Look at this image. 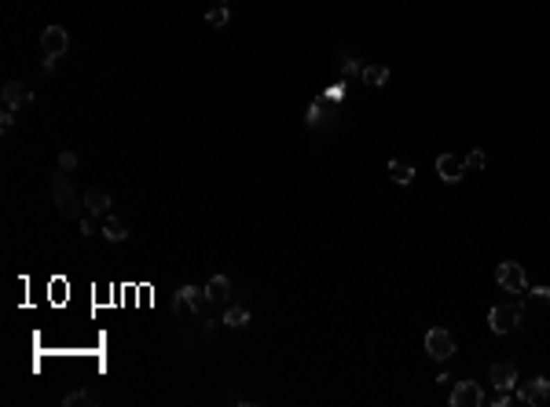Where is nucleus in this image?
Masks as SVG:
<instances>
[{"label":"nucleus","mask_w":550,"mask_h":407,"mask_svg":"<svg viewBox=\"0 0 550 407\" xmlns=\"http://www.w3.org/2000/svg\"><path fill=\"white\" fill-rule=\"evenodd\" d=\"M52 198H55V206H59V213L62 217H81V198H78V191L70 187V180L62 176V169L59 173H52Z\"/></svg>","instance_id":"obj_1"},{"label":"nucleus","mask_w":550,"mask_h":407,"mask_svg":"<svg viewBox=\"0 0 550 407\" xmlns=\"http://www.w3.org/2000/svg\"><path fill=\"white\" fill-rule=\"evenodd\" d=\"M524 320V304L517 301H506V304H495V309L488 312V327L492 334H510V330H517Z\"/></svg>","instance_id":"obj_2"},{"label":"nucleus","mask_w":550,"mask_h":407,"mask_svg":"<svg viewBox=\"0 0 550 407\" xmlns=\"http://www.w3.org/2000/svg\"><path fill=\"white\" fill-rule=\"evenodd\" d=\"M495 283L506 290V294H528V275L517 261H503L495 268Z\"/></svg>","instance_id":"obj_3"},{"label":"nucleus","mask_w":550,"mask_h":407,"mask_svg":"<svg viewBox=\"0 0 550 407\" xmlns=\"http://www.w3.org/2000/svg\"><path fill=\"white\" fill-rule=\"evenodd\" d=\"M426 352L433 356V360H440V363L452 360V356H455V338H452V330L433 327L429 334H426Z\"/></svg>","instance_id":"obj_4"},{"label":"nucleus","mask_w":550,"mask_h":407,"mask_svg":"<svg viewBox=\"0 0 550 407\" xmlns=\"http://www.w3.org/2000/svg\"><path fill=\"white\" fill-rule=\"evenodd\" d=\"M437 176H440L444 184H458L466 176V158L463 155H452V150L437 155Z\"/></svg>","instance_id":"obj_5"},{"label":"nucleus","mask_w":550,"mask_h":407,"mask_svg":"<svg viewBox=\"0 0 550 407\" xmlns=\"http://www.w3.org/2000/svg\"><path fill=\"white\" fill-rule=\"evenodd\" d=\"M67 48H70V33L62 30V26H48V30L41 33V52H44L48 59H59Z\"/></svg>","instance_id":"obj_6"},{"label":"nucleus","mask_w":550,"mask_h":407,"mask_svg":"<svg viewBox=\"0 0 550 407\" xmlns=\"http://www.w3.org/2000/svg\"><path fill=\"white\" fill-rule=\"evenodd\" d=\"M484 404V389L477 381H455L452 389V407H481Z\"/></svg>","instance_id":"obj_7"},{"label":"nucleus","mask_w":550,"mask_h":407,"mask_svg":"<svg viewBox=\"0 0 550 407\" xmlns=\"http://www.w3.org/2000/svg\"><path fill=\"white\" fill-rule=\"evenodd\" d=\"M547 397H550V381L547 378H528V381H521V389H517V400L528 404V407H540Z\"/></svg>","instance_id":"obj_8"},{"label":"nucleus","mask_w":550,"mask_h":407,"mask_svg":"<svg viewBox=\"0 0 550 407\" xmlns=\"http://www.w3.org/2000/svg\"><path fill=\"white\" fill-rule=\"evenodd\" d=\"M206 301H209V297H206V290H198V286H180V290H176V297H173L169 309H173V312H187V309H191V312H198Z\"/></svg>","instance_id":"obj_9"},{"label":"nucleus","mask_w":550,"mask_h":407,"mask_svg":"<svg viewBox=\"0 0 550 407\" xmlns=\"http://www.w3.org/2000/svg\"><path fill=\"white\" fill-rule=\"evenodd\" d=\"M304 125H309V129H330V125H334V110L327 107V99H316V103L304 110Z\"/></svg>","instance_id":"obj_10"},{"label":"nucleus","mask_w":550,"mask_h":407,"mask_svg":"<svg viewBox=\"0 0 550 407\" xmlns=\"http://www.w3.org/2000/svg\"><path fill=\"white\" fill-rule=\"evenodd\" d=\"M488 378H492V386H510V389H514L517 386V363L514 360H495Z\"/></svg>","instance_id":"obj_11"},{"label":"nucleus","mask_w":550,"mask_h":407,"mask_svg":"<svg viewBox=\"0 0 550 407\" xmlns=\"http://www.w3.org/2000/svg\"><path fill=\"white\" fill-rule=\"evenodd\" d=\"M206 297L213 304H227V297H232V283H227V275H213L206 283Z\"/></svg>","instance_id":"obj_12"},{"label":"nucleus","mask_w":550,"mask_h":407,"mask_svg":"<svg viewBox=\"0 0 550 407\" xmlns=\"http://www.w3.org/2000/svg\"><path fill=\"white\" fill-rule=\"evenodd\" d=\"M221 323L235 327V330H239V327H246V323H250V309H246V301H232V304H227Z\"/></svg>","instance_id":"obj_13"},{"label":"nucleus","mask_w":550,"mask_h":407,"mask_svg":"<svg viewBox=\"0 0 550 407\" xmlns=\"http://www.w3.org/2000/svg\"><path fill=\"white\" fill-rule=\"evenodd\" d=\"M85 209L96 213V217H103V213L110 209V195H107V191H99V187L85 191Z\"/></svg>","instance_id":"obj_14"},{"label":"nucleus","mask_w":550,"mask_h":407,"mask_svg":"<svg viewBox=\"0 0 550 407\" xmlns=\"http://www.w3.org/2000/svg\"><path fill=\"white\" fill-rule=\"evenodd\" d=\"M30 99H33V96L26 92V85H22V81H8V85H4V107L15 110L19 103H30Z\"/></svg>","instance_id":"obj_15"},{"label":"nucleus","mask_w":550,"mask_h":407,"mask_svg":"<svg viewBox=\"0 0 550 407\" xmlns=\"http://www.w3.org/2000/svg\"><path fill=\"white\" fill-rule=\"evenodd\" d=\"M389 180L407 187V184L415 180V165H411V162H400V158H396V162H389Z\"/></svg>","instance_id":"obj_16"},{"label":"nucleus","mask_w":550,"mask_h":407,"mask_svg":"<svg viewBox=\"0 0 550 407\" xmlns=\"http://www.w3.org/2000/svg\"><path fill=\"white\" fill-rule=\"evenodd\" d=\"M360 78H363V81H367L370 88H381V85H386V81H389V70H386V67H381V62H367V67H363V73H360Z\"/></svg>","instance_id":"obj_17"},{"label":"nucleus","mask_w":550,"mask_h":407,"mask_svg":"<svg viewBox=\"0 0 550 407\" xmlns=\"http://www.w3.org/2000/svg\"><path fill=\"white\" fill-rule=\"evenodd\" d=\"M103 235L110 239V243H125V239H129V232H125V224L118 217H107L103 220Z\"/></svg>","instance_id":"obj_18"},{"label":"nucleus","mask_w":550,"mask_h":407,"mask_svg":"<svg viewBox=\"0 0 550 407\" xmlns=\"http://www.w3.org/2000/svg\"><path fill=\"white\" fill-rule=\"evenodd\" d=\"M206 22H209V26H216V30H221V26H227V22H232V11H227V4H216V8H209V11H206Z\"/></svg>","instance_id":"obj_19"},{"label":"nucleus","mask_w":550,"mask_h":407,"mask_svg":"<svg viewBox=\"0 0 550 407\" xmlns=\"http://www.w3.org/2000/svg\"><path fill=\"white\" fill-rule=\"evenodd\" d=\"M62 404H67V407H78V404H99V397H96V392H88V389H78V392H67V397H62Z\"/></svg>","instance_id":"obj_20"},{"label":"nucleus","mask_w":550,"mask_h":407,"mask_svg":"<svg viewBox=\"0 0 550 407\" xmlns=\"http://www.w3.org/2000/svg\"><path fill=\"white\" fill-rule=\"evenodd\" d=\"M510 400H514V389H510V386H492V404L495 407H503Z\"/></svg>","instance_id":"obj_21"},{"label":"nucleus","mask_w":550,"mask_h":407,"mask_svg":"<svg viewBox=\"0 0 550 407\" xmlns=\"http://www.w3.org/2000/svg\"><path fill=\"white\" fill-rule=\"evenodd\" d=\"M484 165H488V155H484V150H470V155H466V173L470 169L477 173V169H484Z\"/></svg>","instance_id":"obj_22"},{"label":"nucleus","mask_w":550,"mask_h":407,"mask_svg":"<svg viewBox=\"0 0 550 407\" xmlns=\"http://www.w3.org/2000/svg\"><path fill=\"white\" fill-rule=\"evenodd\" d=\"M59 169H62V173L78 169V155H74V150H62V155H59Z\"/></svg>","instance_id":"obj_23"},{"label":"nucleus","mask_w":550,"mask_h":407,"mask_svg":"<svg viewBox=\"0 0 550 407\" xmlns=\"http://www.w3.org/2000/svg\"><path fill=\"white\" fill-rule=\"evenodd\" d=\"M528 297H532L535 304H550V290H547V286H528Z\"/></svg>","instance_id":"obj_24"},{"label":"nucleus","mask_w":550,"mask_h":407,"mask_svg":"<svg viewBox=\"0 0 550 407\" xmlns=\"http://www.w3.org/2000/svg\"><path fill=\"white\" fill-rule=\"evenodd\" d=\"M341 73H345V78H356V73H363V67L356 59H341Z\"/></svg>","instance_id":"obj_25"},{"label":"nucleus","mask_w":550,"mask_h":407,"mask_svg":"<svg viewBox=\"0 0 550 407\" xmlns=\"http://www.w3.org/2000/svg\"><path fill=\"white\" fill-rule=\"evenodd\" d=\"M323 99H327V103H338V99H345V85H330Z\"/></svg>","instance_id":"obj_26"},{"label":"nucleus","mask_w":550,"mask_h":407,"mask_svg":"<svg viewBox=\"0 0 550 407\" xmlns=\"http://www.w3.org/2000/svg\"><path fill=\"white\" fill-rule=\"evenodd\" d=\"M11 125H15V110H11V107H4V110H0V129L8 132Z\"/></svg>","instance_id":"obj_27"},{"label":"nucleus","mask_w":550,"mask_h":407,"mask_svg":"<svg viewBox=\"0 0 550 407\" xmlns=\"http://www.w3.org/2000/svg\"><path fill=\"white\" fill-rule=\"evenodd\" d=\"M221 4H227V0H221Z\"/></svg>","instance_id":"obj_28"}]
</instances>
